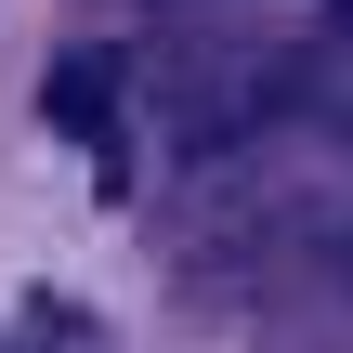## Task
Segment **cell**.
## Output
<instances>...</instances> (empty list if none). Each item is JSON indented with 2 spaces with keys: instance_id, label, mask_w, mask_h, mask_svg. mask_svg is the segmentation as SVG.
I'll return each mask as SVG.
<instances>
[{
  "instance_id": "6da1fadb",
  "label": "cell",
  "mask_w": 353,
  "mask_h": 353,
  "mask_svg": "<svg viewBox=\"0 0 353 353\" xmlns=\"http://www.w3.org/2000/svg\"><path fill=\"white\" fill-rule=\"evenodd\" d=\"M39 105H52V131H92V144H105V118H118V65H92V52H65V65L39 79Z\"/></svg>"
}]
</instances>
